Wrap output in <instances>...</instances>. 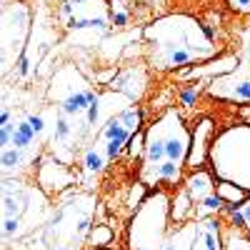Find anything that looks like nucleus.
Listing matches in <instances>:
<instances>
[{
  "mask_svg": "<svg viewBox=\"0 0 250 250\" xmlns=\"http://www.w3.org/2000/svg\"><path fill=\"white\" fill-rule=\"evenodd\" d=\"M145 65L155 73H175L218 55V43L200 18L190 13H165L140 30Z\"/></svg>",
  "mask_w": 250,
  "mask_h": 250,
  "instance_id": "1",
  "label": "nucleus"
},
{
  "mask_svg": "<svg viewBox=\"0 0 250 250\" xmlns=\"http://www.w3.org/2000/svg\"><path fill=\"white\" fill-rule=\"evenodd\" d=\"M108 88H113V90H118V93H123V95H128L130 100L138 103V100L143 98L145 88H148V73H145V68H140V65H130V68L120 70V73L110 80Z\"/></svg>",
  "mask_w": 250,
  "mask_h": 250,
  "instance_id": "15",
  "label": "nucleus"
},
{
  "mask_svg": "<svg viewBox=\"0 0 250 250\" xmlns=\"http://www.w3.org/2000/svg\"><path fill=\"white\" fill-rule=\"evenodd\" d=\"M195 225L198 220H185L173 225V230L165 240L163 250H193V240H195Z\"/></svg>",
  "mask_w": 250,
  "mask_h": 250,
  "instance_id": "17",
  "label": "nucleus"
},
{
  "mask_svg": "<svg viewBox=\"0 0 250 250\" xmlns=\"http://www.w3.org/2000/svg\"><path fill=\"white\" fill-rule=\"evenodd\" d=\"M218 195H220L228 205H238V203H243V200L248 198V193H245V190H240L238 185L223 183V180H218Z\"/></svg>",
  "mask_w": 250,
  "mask_h": 250,
  "instance_id": "19",
  "label": "nucleus"
},
{
  "mask_svg": "<svg viewBox=\"0 0 250 250\" xmlns=\"http://www.w3.org/2000/svg\"><path fill=\"white\" fill-rule=\"evenodd\" d=\"M173 230V195L170 190H150L140 200L125 228L128 250H163Z\"/></svg>",
  "mask_w": 250,
  "mask_h": 250,
  "instance_id": "7",
  "label": "nucleus"
},
{
  "mask_svg": "<svg viewBox=\"0 0 250 250\" xmlns=\"http://www.w3.org/2000/svg\"><path fill=\"white\" fill-rule=\"evenodd\" d=\"M140 125H143V108L135 103V105L115 113L100 130H95L90 135V140L85 143V148L80 150L78 163H75L80 180L85 185H93L128 150V145L140 133Z\"/></svg>",
  "mask_w": 250,
  "mask_h": 250,
  "instance_id": "6",
  "label": "nucleus"
},
{
  "mask_svg": "<svg viewBox=\"0 0 250 250\" xmlns=\"http://www.w3.org/2000/svg\"><path fill=\"white\" fill-rule=\"evenodd\" d=\"M98 198L90 190H68L55 198V208L35 238L23 250H85L95 228Z\"/></svg>",
  "mask_w": 250,
  "mask_h": 250,
  "instance_id": "5",
  "label": "nucleus"
},
{
  "mask_svg": "<svg viewBox=\"0 0 250 250\" xmlns=\"http://www.w3.org/2000/svg\"><path fill=\"white\" fill-rule=\"evenodd\" d=\"M33 178H35L38 185L43 188L45 193H50L53 198H60L62 193L73 190L75 183H80V175H78V170L73 168V165L58 160V158L50 155V153H45L43 160L38 163Z\"/></svg>",
  "mask_w": 250,
  "mask_h": 250,
  "instance_id": "12",
  "label": "nucleus"
},
{
  "mask_svg": "<svg viewBox=\"0 0 250 250\" xmlns=\"http://www.w3.org/2000/svg\"><path fill=\"white\" fill-rule=\"evenodd\" d=\"M193 250H225V233L218 218H200L195 225Z\"/></svg>",
  "mask_w": 250,
  "mask_h": 250,
  "instance_id": "16",
  "label": "nucleus"
},
{
  "mask_svg": "<svg viewBox=\"0 0 250 250\" xmlns=\"http://www.w3.org/2000/svg\"><path fill=\"white\" fill-rule=\"evenodd\" d=\"M193 133L183 113L168 105L148 128L143 130V150L138 180L148 190H170L185 178L188 158H190Z\"/></svg>",
  "mask_w": 250,
  "mask_h": 250,
  "instance_id": "3",
  "label": "nucleus"
},
{
  "mask_svg": "<svg viewBox=\"0 0 250 250\" xmlns=\"http://www.w3.org/2000/svg\"><path fill=\"white\" fill-rule=\"evenodd\" d=\"M228 8H230V13L240 15V18H248L250 15V0H225Z\"/></svg>",
  "mask_w": 250,
  "mask_h": 250,
  "instance_id": "20",
  "label": "nucleus"
},
{
  "mask_svg": "<svg viewBox=\"0 0 250 250\" xmlns=\"http://www.w3.org/2000/svg\"><path fill=\"white\" fill-rule=\"evenodd\" d=\"M205 95L230 105H250V25L240 30V48L233 68L210 78L205 85Z\"/></svg>",
  "mask_w": 250,
  "mask_h": 250,
  "instance_id": "11",
  "label": "nucleus"
},
{
  "mask_svg": "<svg viewBox=\"0 0 250 250\" xmlns=\"http://www.w3.org/2000/svg\"><path fill=\"white\" fill-rule=\"evenodd\" d=\"M208 165L218 180L238 185L250 195V123L223 128L210 143Z\"/></svg>",
  "mask_w": 250,
  "mask_h": 250,
  "instance_id": "9",
  "label": "nucleus"
},
{
  "mask_svg": "<svg viewBox=\"0 0 250 250\" xmlns=\"http://www.w3.org/2000/svg\"><path fill=\"white\" fill-rule=\"evenodd\" d=\"M85 250H118V248H110V245H88Z\"/></svg>",
  "mask_w": 250,
  "mask_h": 250,
  "instance_id": "21",
  "label": "nucleus"
},
{
  "mask_svg": "<svg viewBox=\"0 0 250 250\" xmlns=\"http://www.w3.org/2000/svg\"><path fill=\"white\" fill-rule=\"evenodd\" d=\"M180 188L188 193V198L193 200V208H198L205 200H210L213 195H218L215 175H213V170H205V168H195L190 175H185Z\"/></svg>",
  "mask_w": 250,
  "mask_h": 250,
  "instance_id": "13",
  "label": "nucleus"
},
{
  "mask_svg": "<svg viewBox=\"0 0 250 250\" xmlns=\"http://www.w3.org/2000/svg\"><path fill=\"white\" fill-rule=\"evenodd\" d=\"M3 250L23 248L48 223L55 198L38 185L35 178H3Z\"/></svg>",
  "mask_w": 250,
  "mask_h": 250,
  "instance_id": "4",
  "label": "nucleus"
},
{
  "mask_svg": "<svg viewBox=\"0 0 250 250\" xmlns=\"http://www.w3.org/2000/svg\"><path fill=\"white\" fill-rule=\"evenodd\" d=\"M215 123L210 118H203L195 130H193V145H190V158H188V168H203L208 163V153H210V143L215 140Z\"/></svg>",
  "mask_w": 250,
  "mask_h": 250,
  "instance_id": "14",
  "label": "nucleus"
},
{
  "mask_svg": "<svg viewBox=\"0 0 250 250\" xmlns=\"http://www.w3.org/2000/svg\"><path fill=\"white\" fill-rule=\"evenodd\" d=\"M58 15L65 30V45L80 50L103 45L113 28L108 0H62Z\"/></svg>",
  "mask_w": 250,
  "mask_h": 250,
  "instance_id": "8",
  "label": "nucleus"
},
{
  "mask_svg": "<svg viewBox=\"0 0 250 250\" xmlns=\"http://www.w3.org/2000/svg\"><path fill=\"white\" fill-rule=\"evenodd\" d=\"M0 43H3V80L18 70L23 60L30 35H33V8L25 0H3V15H0Z\"/></svg>",
  "mask_w": 250,
  "mask_h": 250,
  "instance_id": "10",
  "label": "nucleus"
},
{
  "mask_svg": "<svg viewBox=\"0 0 250 250\" xmlns=\"http://www.w3.org/2000/svg\"><path fill=\"white\" fill-rule=\"evenodd\" d=\"M230 225H235L240 233H245V235H250V195L243 200V203H238V205H230Z\"/></svg>",
  "mask_w": 250,
  "mask_h": 250,
  "instance_id": "18",
  "label": "nucleus"
},
{
  "mask_svg": "<svg viewBox=\"0 0 250 250\" xmlns=\"http://www.w3.org/2000/svg\"><path fill=\"white\" fill-rule=\"evenodd\" d=\"M0 123V173L3 178H33L38 163L48 153L53 108L45 100L10 105V100L3 98Z\"/></svg>",
  "mask_w": 250,
  "mask_h": 250,
  "instance_id": "2",
  "label": "nucleus"
}]
</instances>
